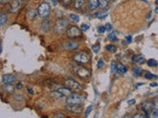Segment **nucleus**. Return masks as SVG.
Returning a JSON list of instances; mask_svg holds the SVG:
<instances>
[{
    "instance_id": "f257e3e1",
    "label": "nucleus",
    "mask_w": 158,
    "mask_h": 118,
    "mask_svg": "<svg viewBox=\"0 0 158 118\" xmlns=\"http://www.w3.org/2000/svg\"><path fill=\"white\" fill-rule=\"evenodd\" d=\"M71 94H72V91L64 86V88H58V89L53 90L50 93V96H52V99H62V97H67Z\"/></svg>"
},
{
    "instance_id": "f03ea898",
    "label": "nucleus",
    "mask_w": 158,
    "mask_h": 118,
    "mask_svg": "<svg viewBox=\"0 0 158 118\" xmlns=\"http://www.w3.org/2000/svg\"><path fill=\"white\" fill-rule=\"evenodd\" d=\"M66 35L69 39H79L82 36V30L76 26H70V27H68V29H67Z\"/></svg>"
},
{
    "instance_id": "7ed1b4c3",
    "label": "nucleus",
    "mask_w": 158,
    "mask_h": 118,
    "mask_svg": "<svg viewBox=\"0 0 158 118\" xmlns=\"http://www.w3.org/2000/svg\"><path fill=\"white\" fill-rule=\"evenodd\" d=\"M84 102V96L80 94L72 93L66 97V103L68 104H82Z\"/></svg>"
},
{
    "instance_id": "20e7f679",
    "label": "nucleus",
    "mask_w": 158,
    "mask_h": 118,
    "mask_svg": "<svg viewBox=\"0 0 158 118\" xmlns=\"http://www.w3.org/2000/svg\"><path fill=\"white\" fill-rule=\"evenodd\" d=\"M72 69H73V71H74V73L76 74V75L81 79H88L90 75H91L90 71L88 69L84 68V67H82V66H79V65L73 66Z\"/></svg>"
},
{
    "instance_id": "39448f33",
    "label": "nucleus",
    "mask_w": 158,
    "mask_h": 118,
    "mask_svg": "<svg viewBox=\"0 0 158 118\" xmlns=\"http://www.w3.org/2000/svg\"><path fill=\"white\" fill-rule=\"evenodd\" d=\"M38 15L41 17V18H46L49 13H50V6L49 3L46 2H43L40 4V6L38 7Z\"/></svg>"
},
{
    "instance_id": "423d86ee",
    "label": "nucleus",
    "mask_w": 158,
    "mask_h": 118,
    "mask_svg": "<svg viewBox=\"0 0 158 118\" xmlns=\"http://www.w3.org/2000/svg\"><path fill=\"white\" fill-rule=\"evenodd\" d=\"M64 86L67 87L68 89H70L72 92H80L82 91L83 87L80 85V84L77 82V81L73 80V79H67L64 82Z\"/></svg>"
},
{
    "instance_id": "0eeeda50",
    "label": "nucleus",
    "mask_w": 158,
    "mask_h": 118,
    "mask_svg": "<svg viewBox=\"0 0 158 118\" xmlns=\"http://www.w3.org/2000/svg\"><path fill=\"white\" fill-rule=\"evenodd\" d=\"M69 25V21L66 19H61V20H58V22H56L55 28V32L56 33H61L63 32V30H65V28H67V26Z\"/></svg>"
},
{
    "instance_id": "6e6552de",
    "label": "nucleus",
    "mask_w": 158,
    "mask_h": 118,
    "mask_svg": "<svg viewBox=\"0 0 158 118\" xmlns=\"http://www.w3.org/2000/svg\"><path fill=\"white\" fill-rule=\"evenodd\" d=\"M73 60H74L77 64H86L89 62V57L86 53L77 52L73 55Z\"/></svg>"
},
{
    "instance_id": "1a4fd4ad",
    "label": "nucleus",
    "mask_w": 158,
    "mask_h": 118,
    "mask_svg": "<svg viewBox=\"0 0 158 118\" xmlns=\"http://www.w3.org/2000/svg\"><path fill=\"white\" fill-rule=\"evenodd\" d=\"M65 109L70 113L73 114H79L82 112L83 107L81 104H68L67 103L65 105Z\"/></svg>"
},
{
    "instance_id": "9d476101",
    "label": "nucleus",
    "mask_w": 158,
    "mask_h": 118,
    "mask_svg": "<svg viewBox=\"0 0 158 118\" xmlns=\"http://www.w3.org/2000/svg\"><path fill=\"white\" fill-rule=\"evenodd\" d=\"M24 2H25V0H14V1L11 3V5H10V9H9L10 13L15 14V13L18 12L19 10L22 8Z\"/></svg>"
},
{
    "instance_id": "9b49d317",
    "label": "nucleus",
    "mask_w": 158,
    "mask_h": 118,
    "mask_svg": "<svg viewBox=\"0 0 158 118\" xmlns=\"http://www.w3.org/2000/svg\"><path fill=\"white\" fill-rule=\"evenodd\" d=\"M153 102H144L142 104V108L143 110V112L145 114H150L153 110Z\"/></svg>"
},
{
    "instance_id": "f8f14e48",
    "label": "nucleus",
    "mask_w": 158,
    "mask_h": 118,
    "mask_svg": "<svg viewBox=\"0 0 158 118\" xmlns=\"http://www.w3.org/2000/svg\"><path fill=\"white\" fill-rule=\"evenodd\" d=\"M79 45L75 42H64L62 45V48L65 50H73L78 48Z\"/></svg>"
},
{
    "instance_id": "ddd939ff",
    "label": "nucleus",
    "mask_w": 158,
    "mask_h": 118,
    "mask_svg": "<svg viewBox=\"0 0 158 118\" xmlns=\"http://www.w3.org/2000/svg\"><path fill=\"white\" fill-rule=\"evenodd\" d=\"M16 81V78L13 75H10V74H7V75H3L2 77V83L3 84H12Z\"/></svg>"
},
{
    "instance_id": "4468645a",
    "label": "nucleus",
    "mask_w": 158,
    "mask_h": 118,
    "mask_svg": "<svg viewBox=\"0 0 158 118\" xmlns=\"http://www.w3.org/2000/svg\"><path fill=\"white\" fill-rule=\"evenodd\" d=\"M97 7H99V0H89V3H88V8L89 10H95Z\"/></svg>"
},
{
    "instance_id": "2eb2a0df",
    "label": "nucleus",
    "mask_w": 158,
    "mask_h": 118,
    "mask_svg": "<svg viewBox=\"0 0 158 118\" xmlns=\"http://www.w3.org/2000/svg\"><path fill=\"white\" fill-rule=\"evenodd\" d=\"M2 90L4 91L5 93H7V94H12V93H14V87H13L11 84H4L2 87Z\"/></svg>"
},
{
    "instance_id": "dca6fc26",
    "label": "nucleus",
    "mask_w": 158,
    "mask_h": 118,
    "mask_svg": "<svg viewBox=\"0 0 158 118\" xmlns=\"http://www.w3.org/2000/svg\"><path fill=\"white\" fill-rule=\"evenodd\" d=\"M133 61L137 63V64H143L144 62H145V60H144V57L142 54H139V55L133 57Z\"/></svg>"
},
{
    "instance_id": "f3484780",
    "label": "nucleus",
    "mask_w": 158,
    "mask_h": 118,
    "mask_svg": "<svg viewBox=\"0 0 158 118\" xmlns=\"http://www.w3.org/2000/svg\"><path fill=\"white\" fill-rule=\"evenodd\" d=\"M117 69H118V72H119L120 74H125V73H127V68L122 63L117 64Z\"/></svg>"
},
{
    "instance_id": "a211bd4d",
    "label": "nucleus",
    "mask_w": 158,
    "mask_h": 118,
    "mask_svg": "<svg viewBox=\"0 0 158 118\" xmlns=\"http://www.w3.org/2000/svg\"><path fill=\"white\" fill-rule=\"evenodd\" d=\"M49 27H50L49 21V20H45L42 24V30L43 32H48V31H49Z\"/></svg>"
},
{
    "instance_id": "6ab92c4d",
    "label": "nucleus",
    "mask_w": 158,
    "mask_h": 118,
    "mask_svg": "<svg viewBox=\"0 0 158 118\" xmlns=\"http://www.w3.org/2000/svg\"><path fill=\"white\" fill-rule=\"evenodd\" d=\"M36 16H37V13L34 9H30L28 11V14H27V17H28L29 20H35Z\"/></svg>"
},
{
    "instance_id": "aec40b11",
    "label": "nucleus",
    "mask_w": 158,
    "mask_h": 118,
    "mask_svg": "<svg viewBox=\"0 0 158 118\" xmlns=\"http://www.w3.org/2000/svg\"><path fill=\"white\" fill-rule=\"evenodd\" d=\"M108 39L111 40V42H117L118 40V36H117V33L116 32H111L109 35H108Z\"/></svg>"
},
{
    "instance_id": "412c9836",
    "label": "nucleus",
    "mask_w": 158,
    "mask_h": 118,
    "mask_svg": "<svg viewBox=\"0 0 158 118\" xmlns=\"http://www.w3.org/2000/svg\"><path fill=\"white\" fill-rule=\"evenodd\" d=\"M7 20H8V17L5 14H3V13H1L0 14V26H4L6 22H7Z\"/></svg>"
},
{
    "instance_id": "4be33fe9",
    "label": "nucleus",
    "mask_w": 158,
    "mask_h": 118,
    "mask_svg": "<svg viewBox=\"0 0 158 118\" xmlns=\"http://www.w3.org/2000/svg\"><path fill=\"white\" fill-rule=\"evenodd\" d=\"M107 16H108V13H107L106 11H102V12H100V13H97V14L95 15L96 18H98V19H100V20L105 19Z\"/></svg>"
},
{
    "instance_id": "5701e85b",
    "label": "nucleus",
    "mask_w": 158,
    "mask_h": 118,
    "mask_svg": "<svg viewBox=\"0 0 158 118\" xmlns=\"http://www.w3.org/2000/svg\"><path fill=\"white\" fill-rule=\"evenodd\" d=\"M84 2H85V0H74V7L77 9L81 8L84 4Z\"/></svg>"
},
{
    "instance_id": "b1692460",
    "label": "nucleus",
    "mask_w": 158,
    "mask_h": 118,
    "mask_svg": "<svg viewBox=\"0 0 158 118\" xmlns=\"http://www.w3.org/2000/svg\"><path fill=\"white\" fill-rule=\"evenodd\" d=\"M109 0H99V7L101 9H104L108 6Z\"/></svg>"
},
{
    "instance_id": "393cba45",
    "label": "nucleus",
    "mask_w": 158,
    "mask_h": 118,
    "mask_svg": "<svg viewBox=\"0 0 158 118\" xmlns=\"http://www.w3.org/2000/svg\"><path fill=\"white\" fill-rule=\"evenodd\" d=\"M106 49L108 50L109 52L111 53H115L117 51V47L115 45H107L106 46Z\"/></svg>"
},
{
    "instance_id": "a878e982",
    "label": "nucleus",
    "mask_w": 158,
    "mask_h": 118,
    "mask_svg": "<svg viewBox=\"0 0 158 118\" xmlns=\"http://www.w3.org/2000/svg\"><path fill=\"white\" fill-rule=\"evenodd\" d=\"M147 64H148V66H150V67H157L158 62L155 59H149L148 61H147Z\"/></svg>"
},
{
    "instance_id": "bb28decb",
    "label": "nucleus",
    "mask_w": 158,
    "mask_h": 118,
    "mask_svg": "<svg viewBox=\"0 0 158 118\" xmlns=\"http://www.w3.org/2000/svg\"><path fill=\"white\" fill-rule=\"evenodd\" d=\"M142 74V69H139V68H134L133 69V76H136V77H139Z\"/></svg>"
},
{
    "instance_id": "cd10ccee",
    "label": "nucleus",
    "mask_w": 158,
    "mask_h": 118,
    "mask_svg": "<svg viewBox=\"0 0 158 118\" xmlns=\"http://www.w3.org/2000/svg\"><path fill=\"white\" fill-rule=\"evenodd\" d=\"M111 71H112L113 73L118 72V69H117V63H116L115 61H112V63H111Z\"/></svg>"
},
{
    "instance_id": "c85d7f7f",
    "label": "nucleus",
    "mask_w": 158,
    "mask_h": 118,
    "mask_svg": "<svg viewBox=\"0 0 158 118\" xmlns=\"http://www.w3.org/2000/svg\"><path fill=\"white\" fill-rule=\"evenodd\" d=\"M146 79H156L157 76L154 75V74H151V73H145V75H144Z\"/></svg>"
},
{
    "instance_id": "c756f323",
    "label": "nucleus",
    "mask_w": 158,
    "mask_h": 118,
    "mask_svg": "<svg viewBox=\"0 0 158 118\" xmlns=\"http://www.w3.org/2000/svg\"><path fill=\"white\" fill-rule=\"evenodd\" d=\"M70 19H71L72 21L75 22V23H78L79 22V16H77L75 14H71V15H70Z\"/></svg>"
},
{
    "instance_id": "7c9ffc66",
    "label": "nucleus",
    "mask_w": 158,
    "mask_h": 118,
    "mask_svg": "<svg viewBox=\"0 0 158 118\" xmlns=\"http://www.w3.org/2000/svg\"><path fill=\"white\" fill-rule=\"evenodd\" d=\"M100 49H101V47H100V45H93L92 46V50L95 53H98L99 51H100Z\"/></svg>"
},
{
    "instance_id": "2f4dec72",
    "label": "nucleus",
    "mask_w": 158,
    "mask_h": 118,
    "mask_svg": "<svg viewBox=\"0 0 158 118\" xmlns=\"http://www.w3.org/2000/svg\"><path fill=\"white\" fill-rule=\"evenodd\" d=\"M97 31H98L99 33H103L106 32V27L105 26H100L98 27V29H97Z\"/></svg>"
},
{
    "instance_id": "473e14b6",
    "label": "nucleus",
    "mask_w": 158,
    "mask_h": 118,
    "mask_svg": "<svg viewBox=\"0 0 158 118\" xmlns=\"http://www.w3.org/2000/svg\"><path fill=\"white\" fill-rule=\"evenodd\" d=\"M90 28V26L89 25H86V24H82L81 27H80V29L82 30V31H88Z\"/></svg>"
},
{
    "instance_id": "72a5a7b5",
    "label": "nucleus",
    "mask_w": 158,
    "mask_h": 118,
    "mask_svg": "<svg viewBox=\"0 0 158 118\" xmlns=\"http://www.w3.org/2000/svg\"><path fill=\"white\" fill-rule=\"evenodd\" d=\"M92 109H93V106H92V105H89V106H88V108H87L86 111H85V116H88L89 114L91 113Z\"/></svg>"
},
{
    "instance_id": "f704fd0d",
    "label": "nucleus",
    "mask_w": 158,
    "mask_h": 118,
    "mask_svg": "<svg viewBox=\"0 0 158 118\" xmlns=\"http://www.w3.org/2000/svg\"><path fill=\"white\" fill-rule=\"evenodd\" d=\"M149 116L150 117H153V118H157L158 117V111H152V112H151L150 114H149Z\"/></svg>"
},
{
    "instance_id": "c9c22d12",
    "label": "nucleus",
    "mask_w": 158,
    "mask_h": 118,
    "mask_svg": "<svg viewBox=\"0 0 158 118\" xmlns=\"http://www.w3.org/2000/svg\"><path fill=\"white\" fill-rule=\"evenodd\" d=\"M104 61H103V59H100L99 61H98V64H97V67H98V68L100 69V68H102V67L104 66Z\"/></svg>"
},
{
    "instance_id": "e433bc0d",
    "label": "nucleus",
    "mask_w": 158,
    "mask_h": 118,
    "mask_svg": "<svg viewBox=\"0 0 158 118\" xmlns=\"http://www.w3.org/2000/svg\"><path fill=\"white\" fill-rule=\"evenodd\" d=\"M153 110H155V111H158V100H156V102H153Z\"/></svg>"
},
{
    "instance_id": "4c0bfd02",
    "label": "nucleus",
    "mask_w": 158,
    "mask_h": 118,
    "mask_svg": "<svg viewBox=\"0 0 158 118\" xmlns=\"http://www.w3.org/2000/svg\"><path fill=\"white\" fill-rule=\"evenodd\" d=\"M106 30H108V31L110 32H112L113 31V28H112V26H111V24H106Z\"/></svg>"
},
{
    "instance_id": "58836bf2",
    "label": "nucleus",
    "mask_w": 158,
    "mask_h": 118,
    "mask_svg": "<svg viewBox=\"0 0 158 118\" xmlns=\"http://www.w3.org/2000/svg\"><path fill=\"white\" fill-rule=\"evenodd\" d=\"M53 117H55V118H65L66 116H65V115H63V114L58 113V114H55V115L53 116Z\"/></svg>"
},
{
    "instance_id": "ea45409f",
    "label": "nucleus",
    "mask_w": 158,
    "mask_h": 118,
    "mask_svg": "<svg viewBox=\"0 0 158 118\" xmlns=\"http://www.w3.org/2000/svg\"><path fill=\"white\" fill-rule=\"evenodd\" d=\"M48 1H49L53 6H56V5H58V2H56V0H48Z\"/></svg>"
},
{
    "instance_id": "a19ab883",
    "label": "nucleus",
    "mask_w": 158,
    "mask_h": 118,
    "mask_svg": "<svg viewBox=\"0 0 158 118\" xmlns=\"http://www.w3.org/2000/svg\"><path fill=\"white\" fill-rule=\"evenodd\" d=\"M134 117L137 118V117H139V118H143V117H147V115H144V114H136V115H134Z\"/></svg>"
},
{
    "instance_id": "79ce46f5",
    "label": "nucleus",
    "mask_w": 158,
    "mask_h": 118,
    "mask_svg": "<svg viewBox=\"0 0 158 118\" xmlns=\"http://www.w3.org/2000/svg\"><path fill=\"white\" fill-rule=\"evenodd\" d=\"M126 39H127V42H129V43L132 42V36H127V38H126Z\"/></svg>"
},
{
    "instance_id": "37998d69",
    "label": "nucleus",
    "mask_w": 158,
    "mask_h": 118,
    "mask_svg": "<svg viewBox=\"0 0 158 118\" xmlns=\"http://www.w3.org/2000/svg\"><path fill=\"white\" fill-rule=\"evenodd\" d=\"M10 0H0V4L1 5H4L5 3H7V2H9Z\"/></svg>"
},
{
    "instance_id": "c03bdc74",
    "label": "nucleus",
    "mask_w": 158,
    "mask_h": 118,
    "mask_svg": "<svg viewBox=\"0 0 158 118\" xmlns=\"http://www.w3.org/2000/svg\"><path fill=\"white\" fill-rule=\"evenodd\" d=\"M127 103H129L130 105V104H133V103H136V100H134V99H130V100H129V102H127Z\"/></svg>"
},
{
    "instance_id": "a18cd8bd",
    "label": "nucleus",
    "mask_w": 158,
    "mask_h": 118,
    "mask_svg": "<svg viewBox=\"0 0 158 118\" xmlns=\"http://www.w3.org/2000/svg\"><path fill=\"white\" fill-rule=\"evenodd\" d=\"M28 92H29V94H34V91H33V89H31L30 87H28Z\"/></svg>"
},
{
    "instance_id": "49530a36",
    "label": "nucleus",
    "mask_w": 158,
    "mask_h": 118,
    "mask_svg": "<svg viewBox=\"0 0 158 118\" xmlns=\"http://www.w3.org/2000/svg\"><path fill=\"white\" fill-rule=\"evenodd\" d=\"M21 88H22V85H21V84H19V85L17 86V89H21Z\"/></svg>"
},
{
    "instance_id": "de8ad7c7",
    "label": "nucleus",
    "mask_w": 158,
    "mask_h": 118,
    "mask_svg": "<svg viewBox=\"0 0 158 118\" xmlns=\"http://www.w3.org/2000/svg\"><path fill=\"white\" fill-rule=\"evenodd\" d=\"M157 84H151V87H156Z\"/></svg>"
},
{
    "instance_id": "09e8293b",
    "label": "nucleus",
    "mask_w": 158,
    "mask_h": 118,
    "mask_svg": "<svg viewBox=\"0 0 158 118\" xmlns=\"http://www.w3.org/2000/svg\"><path fill=\"white\" fill-rule=\"evenodd\" d=\"M155 12H156V13H158V7H157V8L155 9Z\"/></svg>"
},
{
    "instance_id": "8fccbe9b",
    "label": "nucleus",
    "mask_w": 158,
    "mask_h": 118,
    "mask_svg": "<svg viewBox=\"0 0 158 118\" xmlns=\"http://www.w3.org/2000/svg\"><path fill=\"white\" fill-rule=\"evenodd\" d=\"M155 3H156V4L158 5V0H155Z\"/></svg>"
},
{
    "instance_id": "3c124183",
    "label": "nucleus",
    "mask_w": 158,
    "mask_h": 118,
    "mask_svg": "<svg viewBox=\"0 0 158 118\" xmlns=\"http://www.w3.org/2000/svg\"><path fill=\"white\" fill-rule=\"evenodd\" d=\"M140 1H143V2H146V0H140Z\"/></svg>"
}]
</instances>
